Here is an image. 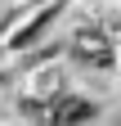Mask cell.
<instances>
[{
  "label": "cell",
  "mask_w": 121,
  "mask_h": 126,
  "mask_svg": "<svg viewBox=\"0 0 121 126\" xmlns=\"http://www.w3.org/2000/svg\"><path fill=\"white\" fill-rule=\"evenodd\" d=\"M23 86L27 90H36L40 99H58V94H67V90H76V72H72V63H45V68L36 72H27L23 77Z\"/></svg>",
  "instance_id": "3"
},
{
  "label": "cell",
  "mask_w": 121,
  "mask_h": 126,
  "mask_svg": "<svg viewBox=\"0 0 121 126\" xmlns=\"http://www.w3.org/2000/svg\"><path fill=\"white\" fill-rule=\"evenodd\" d=\"M103 117H108V99L81 86L49 99V126H103Z\"/></svg>",
  "instance_id": "2"
},
{
  "label": "cell",
  "mask_w": 121,
  "mask_h": 126,
  "mask_svg": "<svg viewBox=\"0 0 121 126\" xmlns=\"http://www.w3.org/2000/svg\"><path fill=\"white\" fill-rule=\"evenodd\" d=\"M67 14H72V0H49V5L32 9V18H23L18 27L9 32V36H0V41H5V50H9V59H23V54L40 50L45 41L63 36V27H67Z\"/></svg>",
  "instance_id": "1"
},
{
  "label": "cell",
  "mask_w": 121,
  "mask_h": 126,
  "mask_svg": "<svg viewBox=\"0 0 121 126\" xmlns=\"http://www.w3.org/2000/svg\"><path fill=\"white\" fill-rule=\"evenodd\" d=\"M27 5H49V0H27Z\"/></svg>",
  "instance_id": "4"
}]
</instances>
